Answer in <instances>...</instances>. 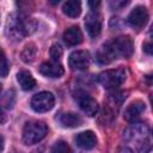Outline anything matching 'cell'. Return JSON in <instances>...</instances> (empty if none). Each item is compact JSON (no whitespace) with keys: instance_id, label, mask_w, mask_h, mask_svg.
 <instances>
[{"instance_id":"3","label":"cell","mask_w":153,"mask_h":153,"mask_svg":"<svg viewBox=\"0 0 153 153\" xmlns=\"http://www.w3.org/2000/svg\"><path fill=\"white\" fill-rule=\"evenodd\" d=\"M123 137L127 141L137 142V149L140 153H148L151 149L149 128L145 123H133L124 130Z\"/></svg>"},{"instance_id":"19","label":"cell","mask_w":153,"mask_h":153,"mask_svg":"<svg viewBox=\"0 0 153 153\" xmlns=\"http://www.w3.org/2000/svg\"><path fill=\"white\" fill-rule=\"evenodd\" d=\"M49 54H50V57L53 59V61L54 62H57L62 57V55H63V49H62V47L59 43H54L50 47Z\"/></svg>"},{"instance_id":"27","label":"cell","mask_w":153,"mask_h":153,"mask_svg":"<svg viewBox=\"0 0 153 153\" xmlns=\"http://www.w3.org/2000/svg\"><path fill=\"white\" fill-rule=\"evenodd\" d=\"M32 153H42L41 151H35V152H32Z\"/></svg>"},{"instance_id":"10","label":"cell","mask_w":153,"mask_h":153,"mask_svg":"<svg viewBox=\"0 0 153 153\" xmlns=\"http://www.w3.org/2000/svg\"><path fill=\"white\" fill-rule=\"evenodd\" d=\"M90 54L86 50H75L69 55V67L74 71H84L90 66Z\"/></svg>"},{"instance_id":"28","label":"cell","mask_w":153,"mask_h":153,"mask_svg":"<svg viewBox=\"0 0 153 153\" xmlns=\"http://www.w3.org/2000/svg\"><path fill=\"white\" fill-rule=\"evenodd\" d=\"M0 91H1V85H0Z\"/></svg>"},{"instance_id":"11","label":"cell","mask_w":153,"mask_h":153,"mask_svg":"<svg viewBox=\"0 0 153 153\" xmlns=\"http://www.w3.org/2000/svg\"><path fill=\"white\" fill-rule=\"evenodd\" d=\"M38 72L47 78H60L65 71L60 63L49 61V62H43L38 67Z\"/></svg>"},{"instance_id":"23","label":"cell","mask_w":153,"mask_h":153,"mask_svg":"<svg viewBox=\"0 0 153 153\" xmlns=\"http://www.w3.org/2000/svg\"><path fill=\"white\" fill-rule=\"evenodd\" d=\"M6 120H7L6 114H5L2 110H0V124H4V123L6 122Z\"/></svg>"},{"instance_id":"15","label":"cell","mask_w":153,"mask_h":153,"mask_svg":"<svg viewBox=\"0 0 153 153\" xmlns=\"http://www.w3.org/2000/svg\"><path fill=\"white\" fill-rule=\"evenodd\" d=\"M63 39L67 45L73 47L79 44L82 41V33L81 30L78 26H71L63 32Z\"/></svg>"},{"instance_id":"6","label":"cell","mask_w":153,"mask_h":153,"mask_svg":"<svg viewBox=\"0 0 153 153\" xmlns=\"http://www.w3.org/2000/svg\"><path fill=\"white\" fill-rule=\"evenodd\" d=\"M31 108L33 111L36 112H47L49 110L53 109L54 104H55V98L53 96V93L43 91L39 92L37 94H35L31 98Z\"/></svg>"},{"instance_id":"7","label":"cell","mask_w":153,"mask_h":153,"mask_svg":"<svg viewBox=\"0 0 153 153\" xmlns=\"http://www.w3.org/2000/svg\"><path fill=\"white\" fill-rule=\"evenodd\" d=\"M75 100L79 104L80 109L87 116H91L92 117V116H96V114L98 112V103L88 93H86L84 91H78L75 93Z\"/></svg>"},{"instance_id":"14","label":"cell","mask_w":153,"mask_h":153,"mask_svg":"<svg viewBox=\"0 0 153 153\" xmlns=\"http://www.w3.org/2000/svg\"><path fill=\"white\" fill-rule=\"evenodd\" d=\"M59 123L65 128H75L82 123V120L75 112H61L57 116Z\"/></svg>"},{"instance_id":"17","label":"cell","mask_w":153,"mask_h":153,"mask_svg":"<svg viewBox=\"0 0 153 153\" xmlns=\"http://www.w3.org/2000/svg\"><path fill=\"white\" fill-rule=\"evenodd\" d=\"M62 11L66 16H68L71 18H76L81 13V2L76 1V0L66 1L62 5Z\"/></svg>"},{"instance_id":"2","label":"cell","mask_w":153,"mask_h":153,"mask_svg":"<svg viewBox=\"0 0 153 153\" xmlns=\"http://www.w3.org/2000/svg\"><path fill=\"white\" fill-rule=\"evenodd\" d=\"M36 30V22L33 18L12 14L7 20V35L13 41H20L25 36L31 35Z\"/></svg>"},{"instance_id":"13","label":"cell","mask_w":153,"mask_h":153,"mask_svg":"<svg viewBox=\"0 0 153 153\" xmlns=\"http://www.w3.org/2000/svg\"><path fill=\"white\" fill-rule=\"evenodd\" d=\"M143 111H145V103H142L141 100H135L127 106L123 117L128 122H134L141 116Z\"/></svg>"},{"instance_id":"1","label":"cell","mask_w":153,"mask_h":153,"mask_svg":"<svg viewBox=\"0 0 153 153\" xmlns=\"http://www.w3.org/2000/svg\"><path fill=\"white\" fill-rule=\"evenodd\" d=\"M134 51V44L129 36H118L105 42L97 53V61L102 65L110 63L118 57H130Z\"/></svg>"},{"instance_id":"22","label":"cell","mask_w":153,"mask_h":153,"mask_svg":"<svg viewBox=\"0 0 153 153\" xmlns=\"http://www.w3.org/2000/svg\"><path fill=\"white\" fill-rule=\"evenodd\" d=\"M143 50L147 53V54H152V44L151 43H146L145 45H143Z\"/></svg>"},{"instance_id":"12","label":"cell","mask_w":153,"mask_h":153,"mask_svg":"<svg viewBox=\"0 0 153 153\" xmlns=\"http://www.w3.org/2000/svg\"><path fill=\"white\" fill-rule=\"evenodd\" d=\"M74 141L76 143V146H79L82 149H91L96 146L97 143V137L94 135L93 131L91 130H86V131H81L79 134L75 135Z\"/></svg>"},{"instance_id":"16","label":"cell","mask_w":153,"mask_h":153,"mask_svg":"<svg viewBox=\"0 0 153 153\" xmlns=\"http://www.w3.org/2000/svg\"><path fill=\"white\" fill-rule=\"evenodd\" d=\"M17 80L24 91H30L36 86V80L27 71H22L17 74Z\"/></svg>"},{"instance_id":"18","label":"cell","mask_w":153,"mask_h":153,"mask_svg":"<svg viewBox=\"0 0 153 153\" xmlns=\"http://www.w3.org/2000/svg\"><path fill=\"white\" fill-rule=\"evenodd\" d=\"M36 54H37V48L33 43H29L24 47L22 54H20V57L22 60L25 62V63H30L35 60L36 57Z\"/></svg>"},{"instance_id":"9","label":"cell","mask_w":153,"mask_h":153,"mask_svg":"<svg viewBox=\"0 0 153 153\" xmlns=\"http://www.w3.org/2000/svg\"><path fill=\"white\" fill-rule=\"evenodd\" d=\"M148 20V12L146 10V7L143 6H136L134 7L129 16H128V23L131 27L136 29V30H140L141 27H143L146 25Z\"/></svg>"},{"instance_id":"21","label":"cell","mask_w":153,"mask_h":153,"mask_svg":"<svg viewBox=\"0 0 153 153\" xmlns=\"http://www.w3.org/2000/svg\"><path fill=\"white\" fill-rule=\"evenodd\" d=\"M7 74H8V63L5 57L4 51L0 49V76L6 78Z\"/></svg>"},{"instance_id":"25","label":"cell","mask_w":153,"mask_h":153,"mask_svg":"<svg viewBox=\"0 0 153 153\" xmlns=\"http://www.w3.org/2000/svg\"><path fill=\"white\" fill-rule=\"evenodd\" d=\"M2 149H4V137L0 136V153L2 152Z\"/></svg>"},{"instance_id":"26","label":"cell","mask_w":153,"mask_h":153,"mask_svg":"<svg viewBox=\"0 0 153 153\" xmlns=\"http://www.w3.org/2000/svg\"><path fill=\"white\" fill-rule=\"evenodd\" d=\"M88 5L92 6V7H96V6L99 5V1H96V2H94V1H88Z\"/></svg>"},{"instance_id":"24","label":"cell","mask_w":153,"mask_h":153,"mask_svg":"<svg viewBox=\"0 0 153 153\" xmlns=\"http://www.w3.org/2000/svg\"><path fill=\"white\" fill-rule=\"evenodd\" d=\"M118 153H133V151H131L130 148H128V147H122V148L118 151Z\"/></svg>"},{"instance_id":"8","label":"cell","mask_w":153,"mask_h":153,"mask_svg":"<svg viewBox=\"0 0 153 153\" xmlns=\"http://www.w3.org/2000/svg\"><path fill=\"white\" fill-rule=\"evenodd\" d=\"M85 27H86L87 33L92 38H96L102 31V16H100V13L97 12L96 10H92L91 12H88L86 18H85Z\"/></svg>"},{"instance_id":"5","label":"cell","mask_w":153,"mask_h":153,"mask_svg":"<svg viewBox=\"0 0 153 153\" xmlns=\"http://www.w3.org/2000/svg\"><path fill=\"white\" fill-rule=\"evenodd\" d=\"M126 76H127V73L123 68L108 69V71L102 72L98 75V81L104 88L115 90L124 82Z\"/></svg>"},{"instance_id":"4","label":"cell","mask_w":153,"mask_h":153,"mask_svg":"<svg viewBox=\"0 0 153 153\" xmlns=\"http://www.w3.org/2000/svg\"><path fill=\"white\" fill-rule=\"evenodd\" d=\"M48 128L44 122L30 121L23 128V142L25 145H35L47 135Z\"/></svg>"},{"instance_id":"20","label":"cell","mask_w":153,"mask_h":153,"mask_svg":"<svg viewBox=\"0 0 153 153\" xmlns=\"http://www.w3.org/2000/svg\"><path fill=\"white\" fill-rule=\"evenodd\" d=\"M51 153H72V151L67 142L60 140L54 143V146L51 148Z\"/></svg>"}]
</instances>
